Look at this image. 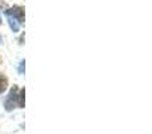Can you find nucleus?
Wrapping results in <instances>:
<instances>
[{
	"mask_svg": "<svg viewBox=\"0 0 152 134\" xmlns=\"http://www.w3.org/2000/svg\"><path fill=\"white\" fill-rule=\"evenodd\" d=\"M16 93H18V87L13 86L12 89H11L7 101H5V110L7 111H11L13 109V106H15V101H16V98H18V94H16Z\"/></svg>",
	"mask_w": 152,
	"mask_h": 134,
	"instance_id": "obj_1",
	"label": "nucleus"
},
{
	"mask_svg": "<svg viewBox=\"0 0 152 134\" xmlns=\"http://www.w3.org/2000/svg\"><path fill=\"white\" fill-rule=\"evenodd\" d=\"M11 12V15L18 20L19 24H23L24 23V8L23 7H19V5H15L13 8L8 10Z\"/></svg>",
	"mask_w": 152,
	"mask_h": 134,
	"instance_id": "obj_2",
	"label": "nucleus"
},
{
	"mask_svg": "<svg viewBox=\"0 0 152 134\" xmlns=\"http://www.w3.org/2000/svg\"><path fill=\"white\" fill-rule=\"evenodd\" d=\"M5 16H7V20H8V24H10V28L12 30L13 32H18L19 31V27H20V24L18 23V20H16V19L11 15V12L8 10L5 11Z\"/></svg>",
	"mask_w": 152,
	"mask_h": 134,
	"instance_id": "obj_3",
	"label": "nucleus"
},
{
	"mask_svg": "<svg viewBox=\"0 0 152 134\" xmlns=\"http://www.w3.org/2000/svg\"><path fill=\"white\" fill-rule=\"evenodd\" d=\"M24 97H26V90L21 89L18 95V105H19V107H21V109L24 107Z\"/></svg>",
	"mask_w": 152,
	"mask_h": 134,
	"instance_id": "obj_4",
	"label": "nucleus"
},
{
	"mask_svg": "<svg viewBox=\"0 0 152 134\" xmlns=\"http://www.w3.org/2000/svg\"><path fill=\"white\" fill-rule=\"evenodd\" d=\"M5 89H7V78H4V76L0 75V94L4 93Z\"/></svg>",
	"mask_w": 152,
	"mask_h": 134,
	"instance_id": "obj_5",
	"label": "nucleus"
},
{
	"mask_svg": "<svg viewBox=\"0 0 152 134\" xmlns=\"http://www.w3.org/2000/svg\"><path fill=\"white\" fill-rule=\"evenodd\" d=\"M24 64H26V62L21 61L20 62V66H19V73H20V74H24Z\"/></svg>",
	"mask_w": 152,
	"mask_h": 134,
	"instance_id": "obj_6",
	"label": "nucleus"
},
{
	"mask_svg": "<svg viewBox=\"0 0 152 134\" xmlns=\"http://www.w3.org/2000/svg\"><path fill=\"white\" fill-rule=\"evenodd\" d=\"M0 43H1V38H0Z\"/></svg>",
	"mask_w": 152,
	"mask_h": 134,
	"instance_id": "obj_7",
	"label": "nucleus"
}]
</instances>
